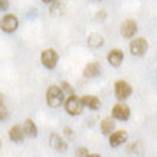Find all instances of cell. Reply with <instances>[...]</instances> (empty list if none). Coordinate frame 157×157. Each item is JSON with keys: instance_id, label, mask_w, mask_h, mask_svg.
Returning <instances> with one entry per match:
<instances>
[{"instance_id": "obj_1", "label": "cell", "mask_w": 157, "mask_h": 157, "mask_svg": "<svg viewBox=\"0 0 157 157\" xmlns=\"http://www.w3.org/2000/svg\"><path fill=\"white\" fill-rule=\"evenodd\" d=\"M64 100V93L61 87L56 85H52L46 91V102L52 108H59L63 103Z\"/></svg>"}, {"instance_id": "obj_2", "label": "cell", "mask_w": 157, "mask_h": 157, "mask_svg": "<svg viewBox=\"0 0 157 157\" xmlns=\"http://www.w3.org/2000/svg\"><path fill=\"white\" fill-rule=\"evenodd\" d=\"M148 41L144 37L134 38L130 43V51L134 56H144L148 51Z\"/></svg>"}, {"instance_id": "obj_3", "label": "cell", "mask_w": 157, "mask_h": 157, "mask_svg": "<svg viewBox=\"0 0 157 157\" xmlns=\"http://www.w3.org/2000/svg\"><path fill=\"white\" fill-rule=\"evenodd\" d=\"M115 96L118 101L126 100L128 96L132 94V87L131 85L127 83L126 80H117L115 83Z\"/></svg>"}, {"instance_id": "obj_4", "label": "cell", "mask_w": 157, "mask_h": 157, "mask_svg": "<svg viewBox=\"0 0 157 157\" xmlns=\"http://www.w3.org/2000/svg\"><path fill=\"white\" fill-rule=\"evenodd\" d=\"M83 107L82 99L76 95H70L66 101V110L71 116L80 115L83 111Z\"/></svg>"}, {"instance_id": "obj_5", "label": "cell", "mask_w": 157, "mask_h": 157, "mask_svg": "<svg viewBox=\"0 0 157 157\" xmlns=\"http://www.w3.org/2000/svg\"><path fill=\"white\" fill-rule=\"evenodd\" d=\"M59 62V54L52 48H47L41 53V63L47 69H54Z\"/></svg>"}, {"instance_id": "obj_6", "label": "cell", "mask_w": 157, "mask_h": 157, "mask_svg": "<svg viewBox=\"0 0 157 157\" xmlns=\"http://www.w3.org/2000/svg\"><path fill=\"white\" fill-rule=\"evenodd\" d=\"M111 116L115 119H118V121H122V122H126L127 119L131 116V110L127 107L125 103H116V105L113 107V110H111Z\"/></svg>"}, {"instance_id": "obj_7", "label": "cell", "mask_w": 157, "mask_h": 157, "mask_svg": "<svg viewBox=\"0 0 157 157\" xmlns=\"http://www.w3.org/2000/svg\"><path fill=\"white\" fill-rule=\"evenodd\" d=\"M18 20L14 14H7L5 15L2 20L0 21V28L6 33H12L17 29Z\"/></svg>"}, {"instance_id": "obj_8", "label": "cell", "mask_w": 157, "mask_h": 157, "mask_svg": "<svg viewBox=\"0 0 157 157\" xmlns=\"http://www.w3.org/2000/svg\"><path fill=\"white\" fill-rule=\"evenodd\" d=\"M138 31V24L135 22L134 20H125L124 22L122 23V26H121V33L124 38H127L130 39Z\"/></svg>"}, {"instance_id": "obj_9", "label": "cell", "mask_w": 157, "mask_h": 157, "mask_svg": "<svg viewBox=\"0 0 157 157\" xmlns=\"http://www.w3.org/2000/svg\"><path fill=\"white\" fill-rule=\"evenodd\" d=\"M107 61L115 68H118L124 61V52L121 49H111L107 54Z\"/></svg>"}, {"instance_id": "obj_10", "label": "cell", "mask_w": 157, "mask_h": 157, "mask_svg": "<svg viewBox=\"0 0 157 157\" xmlns=\"http://www.w3.org/2000/svg\"><path fill=\"white\" fill-rule=\"evenodd\" d=\"M127 132L124 131V130H119V131H116L111 133L109 136V144L113 148L116 147H119L121 144H125L127 140Z\"/></svg>"}, {"instance_id": "obj_11", "label": "cell", "mask_w": 157, "mask_h": 157, "mask_svg": "<svg viewBox=\"0 0 157 157\" xmlns=\"http://www.w3.org/2000/svg\"><path fill=\"white\" fill-rule=\"evenodd\" d=\"M49 144L53 149H55L56 151H66L68 149V144H67L64 139L62 138L61 135L56 134V133H53L49 136Z\"/></svg>"}, {"instance_id": "obj_12", "label": "cell", "mask_w": 157, "mask_h": 157, "mask_svg": "<svg viewBox=\"0 0 157 157\" xmlns=\"http://www.w3.org/2000/svg\"><path fill=\"white\" fill-rule=\"evenodd\" d=\"M8 136L10 141H13L15 144L22 142L23 140H24V136H25L23 126H21V125H14V126H12L8 132Z\"/></svg>"}, {"instance_id": "obj_13", "label": "cell", "mask_w": 157, "mask_h": 157, "mask_svg": "<svg viewBox=\"0 0 157 157\" xmlns=\"http://www.w3.org/2000/svg\"><path fill=\"white\" fill-rule=\"evenodd\" d=\"M84 76L86 78H95L101 74V66L99 62H90L86 64L83 71Z\"/></svg>"}, {"instance_id": "obj_14", "label": "cell", "mask_w": 157, "mask_h": 157, "mask_svg": "<svg viewBox=\"0 0 157 157\" xmlns=\"http://www.w3.org/2000/svg\"><path fill=\"white\" fill-rule=\"evenodd\" d=\"M82 99V102H83V105L90 108L91 110H98L101 107V102L99 100V98L93 95H85Z\"/></svg>"}, {"instance_id": "obj_15", "label": "cell", "mask_w": 157, "mask_h": 157, "mask_svg": "<svg viewBox=\"0 0 157 157\" xmlns=\"http://www.w3.org/2000/svg\"><path fill=\"white\" fill-rule=\"evenodd\" d=\"M115 121L113 118H105L100 124V128H101V133L105 135H110L111 133H113V130H115Z\"/></svg>"}, {"instance_id": "obj_16", "label": "cell", "mask_w": 157, "mask_h": 157, "mask_svg": "<svg viewBox=\"0 0 157 157\" xmlns=\"http://www.w3.org/2000/svg\"><path fill=\"white\" fill-rule=\"evenodd\" d=\"M23 130H24L25 135L29 136V138H36L37 134H38L37 126H36V124L33 123L32 119H26L24 124H23Z\"/></svg>"}, {"instance_id": "obj_17", "label": "cell", "mask_w": 157, "mask_h": 157, "mask_svg": "<svg viewBox=\"0 0 157 157\" xmlns=\"http://www.w3.org/2000/svg\"><path fill=\"white\" fill-rule=\"evenodd\" d=\"M87 43L91 47L99 48L103 45L105 39H103V37H102L101 35H99V33H91V35L88 36Z\"/></svg>"}, {"instance_id": "obj_18", "label": "cell", "mask_w": 157, "mask_h": 157, "mask_svg": "<svg viewBox=\"0 0 157 157\" xmlns=\"http://www.w3.org/2000/svg\"><path fill=\"white\" fill-rule=\"evenodd\" d=\"M64 10H66V7L60 1H54V4L51 6V14L53 16H60L64 13Z\"/></svg>"}, {"instance_id": "obj_19", "label": "cell", "mask_w": 157, "mask_h": 157, "mask_svg": "<svg viewBox=\"0 0 157 157\" xmlns=\"http://www.w3.org/2000/svg\"><path fill=\"white\" fill-rule=\"evenodd\" d=\"M62 91L63 93H67V94H69V95H74V88L70 86L69 83H67V82H62Z\"/></svg>"}, {"instance_id": "obj_20", "label": "cell", "mask_w": 157, "mask_h": 157, "mask_svg": "<svg viewBox=\"0 0 157 157\" xmlns=\"http://www.w3.org/2000/svg\"><path fill=\"white\" fill-rule=\"evenodd\" d=\"M8 117H9L8 109H7L5 105H1V107H0V121H6Z\"/></svg>"}, {"instance_id": "obj_21", "label": "cell", "mask_w": 157, "mask_h": 157, "mask_svg": "<svg viewBox=\"0 0 157 157\" xmlns=\"http://www.w3.org/2000/svg\"><path fill=\"white\" fill-rule=\"evenodd\" d=\"M76 156L77 157H87L88 156V150L86 147H79L76 150Z\"/></svg>"}, {"instance_id": "obj_22", "label": "cell", "mask_w": 157, "mask_h": 157, "mask_svg": "<svg viewBox=\"0 0 157 157\" xmlns=\"http://www.w3.org/2000/svg\"><path fill=\"white\" fill-rule=\"evenodd\" d=\"M105 16H107V14H105V10H100V12L95 15V18L99 21V22H103V21H105Z\"/></svg>"}, {"instance_id": "obj_23", "label": "cell", "mask_w": 157, "mask_h": 157, "mask_svg": "<svg viewBox=\"0 0 157 157\" xmlns=\"http://www.w3.org/2000/svg\"><path fill=\"white\" fill-rule=\"evenodd\" d=\"M9 7L8 0H0V10H6Z\"/></svg>"}, {"instance_id": "obj_24", "label": "cell", "mask_w": 157, "mask_h": 157, "mask_svg": "<svg viewBox=\"0 0 157 157\" xmlns=\"http://www.w3.org/2000/svg\"><path fill=\"white\" fill-rule=\"evenodd\" d=\"M1 105H4V95H2V93L0 92V107Z\"/></svg>"}, {"instance_id": "obj_25", "label": "cell", "mask_w": 157, "mask_h": 157, "mask_svg": "<svg viewBox=\"0 0 157 157\" xmlns=\"http://www.w3.org/2000/svg\"><path fill=\"white\" fill-rule=\"evenodd\" d=\"M87 157H101L99 154H88Z\"/></svg>"}, {"instance_id": "obj_26", "label": "cell", "mask_w": 157, "mask_h": 157, "mask_svg": "<svg viewBox=\"0 0 157 157\" xmlns=\"http://www.w3.org/2000/svg\"><path fill=\"white\" fill-rule=\"evenodd\" d=\"M55 0H43V2H45V4H51V2H54Z\"/></svg>"}, {"instance_id": "obj_27", "label": "cell", "mask_w": 157, "mask_h": 157, "mask_svg": "<svg viewBox=\"0 0 157 157\" xmlns=\"http://www.w3.org/2000/svg\"><path fill=\"white\" fill-rule=\"evenodd\" d=\"M0 146H1V142H0Z\"/></svg>"}]
</instances>
